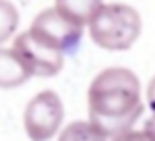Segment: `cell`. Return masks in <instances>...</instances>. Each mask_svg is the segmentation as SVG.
<instances>
[{
    "label": "cell",
    "mask_w": 155,
    "mask_h": 141,
    "mask_svg": "<svg viewBox=\"0 0 155 141\" xmlns=\"http://www.w3.org/2000/svg\"><path fill=\"white\" fill-rule=\"evenodd\" d=\"M110 141H149V137H147L145 131H134V130H130V131H124V133L112 137Z\"/></svg>",
    "instance_id": "30bf717a"
},
{
    "label": "cell",
    "mask_w": 155,
    "mask_h": 141,
    "mask_svg": "<svg viewBox=\"0 0 155 141\" xmlns=\"http://www.w3.org/2000/svg\"><path fill=\"white\" fill-rule=\"evenodd\" d=\"M147 104L151 108V112H155V76L149 80V86H147Z\"/></svg>",
    "instance_id": "8fae6325"
},
{
    "label": "cell",
    "mask_w": 155,
    "mask_h": 141,
    "mask_svg": "<svg viewBox=\"0 0 155 141\" xmlns=\"http://www.w3.org/2000/svg\"><path fill=\"white\" fill-rule=\"evenodd\" d=\"M28 79H31V72L18 53L0 47V88H18Z\"/></svg>",
    "instance_id": "8992f818"
},
{
    "label": "cell",
    "mask_w": 155,
    "mask_h": 141,
    "mask_svg": "<svg viewBox=\"0 0 155 141\" xmlns=\"http://www.w3.org/2000/svg\"><path fill=\"white\" fill-rule=\"evenodd\" d=\"M141 16L130 4H102L88 22L91 39L106 51H128L141 35Z\"/></svg>",
    "instance_id": "7a4b0ae2"
},
{
    "label": "cell",
    "mask_w": 155,
    "mask_h": 141,
    "mask_svg": "<svg viewBox=\"0 0 155 141\" xmlns=\"http://www.w3.org/2000/svg\"><path fill=\"white\" fill-rule=\"evenodd\" d=\"M12 49L18 53V57L24 61V65L30 69L31 76H43V79L45 76H55L63 69L65 53L39 41L38 37H34L30 34V30L20 34L14 39Z\"/></svg>",
    "instance_id": "5b68a950"
},
{
    "label": "cell",
    "mask_w": 155,
    "mask_h": 141,
    "mask_svg": "<svg viewBox=\"0 0 155 141\" xmlns=\"http://www.w3.org/2000/svg\"><path fill=\"white\" fill-rule=\"evenodd\" d=\"M83 27L84 26L73 22L71 18H67L63 12H59L53 6L41 10L34 18L30 26V34L61 53H73L81 45Z\"/></svg>",
    "instance_id": "3957f363"
},
{
    "label": "cell",
    "mask_w": 155,
    "mask_h": 141,
    "mask_svg": "<svg viewBox=\"0 0 155 141\" xmlns=\"http://www.w3.org/2000/svg\"><path fill=\"white\" fill-rule=\"evenodd\" d=\"M102 0H55V8L81 26H88L92 16L100 10Z\"/></svg>",
    "instance_id": "52a82bcc"
},
{
    "label": "cell",
    "mask_w": 155,
    "mask_h": 141,
    "mask_svg": "<svg viewBox=\"0 0 155 141\" xmlns=\"http://www.w3.org/2000/svg\"><path fill=\"white\" fill-rule=\"evenodd\" d=\"M143 112L141 84L126 67H108L88 86V120L110 139L130 131Z\"/></svg>",
    "instance_id": "6da1fadb"
},
{
    "label": "cell",
    "mask_w": 155,
    "mask_h": 141,
    "mask_svg": "<svg viewBox=\"0 0 155 141\" xmlns=\"http://www.w3.org/2000/svg\"><path fill=\"white\" fill-rule=\"evenodd\" d=\"M20 24V14L16 6L8 0H0V43L14 35Z\"/></svg>",
    "instance_id": "9c48e42d"
},
{
    "label": "cell",
    "mask_w": 155,
    "mask_h": 141,
    "mask_svg": "<svg viewBox=\"0 0 155 141\" xmlns=\"http://www.w3.org/2000/svg\"><path fill=\"white\" fill-rule=\"evenodd\" d=\"M143 131L147 133V137L149 141H155V112H153V116L145 122V127H143Z\"/></svg>",
    "instance_id": "7c38bea8"
},
{
    "label": "cell",
    "mask_w": 155,
    "mask_h": 141,
    "mask_svg": "<svg viewBox=\"0 0 155 141\" xmlns=\"http://www.w3.org/2000/svg\"><path fill=\"white\" fill-rule=\"evenodd\" d=\"M65 118V108L59 94L43 90L28 102L24 110V127L31 141H49L57 135Z\"/></svg>",
    "instance_id": "277c9868"
},
{
    "label": "cell",
    "mask_w": 155,
    "mask_h": 141,
    "mask_svg": "<svg viewBox=\"0 0 155 141\" xmlns=\"http://www.w3.org/2000/svg\"><path fill=\"white\" fill-rule=\"evenodd\" d=\"M57 141H110V137L100 131L94 123L88 122H73L61 131Z\"/></svg>",
    "instance_id": "ba28073f"
}]
</instances>
